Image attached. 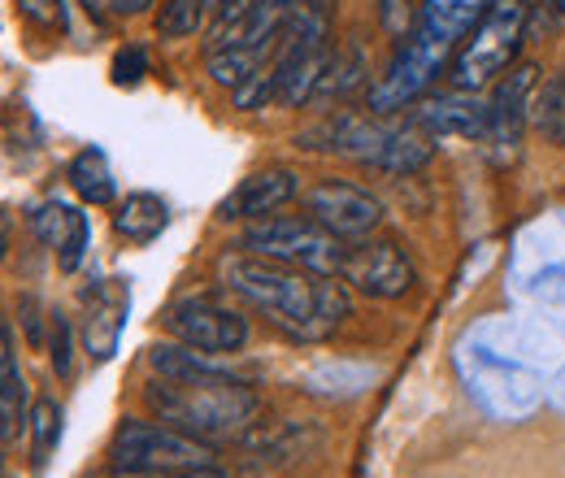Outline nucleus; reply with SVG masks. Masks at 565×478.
Listing matches in <instances>:
<instances>
[{
    "label": "nucleus",
    "mask_w": 565,
    "mask_h": 478,
    "mask_svg": "<svg viewBox=\"0 0 565 478\" xmlns=\"http://www.w3.org/2000/svg\"><path fill=\"white\" fill-rule=\"evenodd\" d=\"M217 278L226 291L262 309L291 340H327L344 318H353L349 283L335 274H313L257 253H222Z\"/></svg>",
    "instance_id": "f257e3e1"
},
{
    "label": "nucleus",
    "mask_w": 565,
    "mask_h": 478,
    "mask_svg": "<svg viewBox=\"0 0 565 478\" xmlns=\"http://www.w3.org/2000/svg\"><path fill=\"white\" fill-rule=\"evenodd\" d=\"M143 401L161 422H170L205 444L244 435L262 413V396L248 383L231 379L226 370L210 374V379H152L143 387Z\"/></svg>",
    "instance_id": "f03ea898"
},
{
    "label": "nucleus",
    "mask_w": 565,
    "mask_h": 478,
    "mask_svg": "<svg viewBox=\"0 0 565 478\" xmlns=\"http://www.w3.org/2000/svg\"><path fill=\"white\" fill-rule=\"evenodd\" d=\"M213 466V444L170 426V422H140L127 417L109 435V470L114 475H170Z\"/></svg>",
    "instance_id": "7ed1b4c3"
},
{
    "label": "nucleus",
    "mask_w": 565,
    "mask_h": 478,
    "mask_svg": "<svg viewBox=\"0 0 565 478\" xmlns=\"http://www.w3.org/2000/svg\"><path fill=\"white\" fill-rule=\"evenodd\" d=\"M526 18H531L526 0H492L488 13L466 35L457 62H452V87L479 92V87L492 83L495 74L513 66V57L526 40Z\"/></svg>",
    "instance_id": "20e7f679"
},
{
    "label": "nucleus",
    "mask_w": 565,
    "mask_h": 478,
    "mask_svg": "<svg viewBox=\"0 0 565 478\" xmlns=\"http://www.w3.org/2000/svg\"><path fill=\"white\" fill-rule=\"evenodd\" d=\"M244 253L270 257V262H287L300 270L313 274H335L344 270V240L335 231H327L318 217H257L244 226L239 235Z\"/></svg>",
    "instance_id": "39448f33"
},
{
    "label": "nucleus",
    "mask_w": 565,
    "mask_h": 478,
    "mask_svg": "<svg viewBox=\"0 0 565 478\" xmlns=\"http://www.w3.org/2000/svg\"><path fill=\"white\" fill-rule=\"evenodd\" d=\"M452 53H457L452 44H444V40H435V35H426V31L414 26V35L401 40L392 66L370 83V114L387 118V114H401V109L418 105L430 92V83L452 62Z\"/></svg>",
    "instance_id": "423d86ee"
},
{
    "label": "nucleus",
    "mask_w": 565,
    "mask_h": 478,
    "mask_svg": "<svg viewBox=\"0 0 565 478\" xmlns=\"http://www.w3.org/2000/svg\"><path fill=\"white\" fill-rule=\"evenodd\" d=\"M161 327L174 336V340L192 343L210 357H231V352H244V343L253 336L248 318L213 296H183L174 300L166 314H161Z\"/></svg>",
    "instance_id": "0eeeda50"
},
{
    "label": "nucleus",
    "mask_w": 565,
    "mask_h": 478,
    "mask_svg": "<svg viewBox=\"0 0 565 478\" xmlns=\"http://www.w3.org/2000/svg\"><path fill=\"white\" fill-rule=\"evenodd\" d=\"M340 278L370 300H396L414 287V266H409V257L401 253L396 240H370L365 235L344 253Z\"/></svg>",
    "instance_id": "6e6552de"
},
{
    "label": "nucleus",
    "mask_w": 565,
    "mask_h": 478,
    "mask_svg": "<svg viewBox=\"0 0 565 478\" xmlns=\"http://www.w3.org/2000/svg\"><path fill=\"white\" fill-rule=\"evenodd\" d=\"M309 217H318L327 231H335L340 240H365L379 222H383V201L349 179H322L305 192Z\"/></svg>",
    "instance_id": "1a4fd4ad"
},
{
    "label": "nucleus",
    "mask_w": 565,
    "mask_h": 478,
    "mask_svg": "<svg viewBox=\"0 0 565 478\" xmlns=\"http://www.w3.org/2000/svg\"><path fill=\"white\" fill-rule=\"evenodd\" d=\"M414 127H423L426 136H461V139H488L492 136V105L475 100V92H439V96H423L414 105Z\"/></svg>",
    "instance_id": "9d476101"
},
{
    "label": "nucleus",
    "mask_w": 565,
    "mask_h": 478,
    "mask_svg": "<svg viewBox=\"0 0 565 478\" xmlns=\"http://www.w3.org/2000/svg\"><path fill=\"white\" fill-rule=\"evenodd\" d=\"M127 309H131V287L122 278H109L100 283L96 291H87V318H83V343H87V357L96 365H105L118 340H122V327H127Z\"/></svg>",
    "instance_id": "9b49d317"
},
{
    "label": "nucleus",
    "mask_w": 565,
    "mask_h": 478,
    "mask_svg": "<svg viewBox=\"0 0 565 478\" xmlns=\"http://www.w3.org/2000/svg\"><path fill=\"white\" fill-rule=\"evenodd\" d=\"M296 196H300V179L282 166H270V170H257V174L239 179V188L217 205V217L222 222H257V217H270L275 209H282Z\"/></svg>",
    "instance_id": "f8f14e48"
},
{
    "label": "nucleus",
    "mask_w": 565,
    "mask_h": 478,
    "mask_svg": "<svg viewBox=\"0 0 565 478\" xmlns=\"http://www.w3.org/2000/svg\"><path fill=\"white\" fill-rule=\"evenodd\" d=\"M31 231L57 253V266L66 274H74L87 257V240H92V222L87 213L71 209L66 201H44L31 213Z\"/></svg>",
    "instance_id": "ddd939ff"
},
{
    "label": "nucleus",
    "mask_w": 565,
    "mask_h": 478,
    "mask_svg": "<svg viewBox=\"0 0 565 478\" xmlns=\"http://www.w3.org/2000/svg\"><path fill=\"white\" fill-rule=\"evenodd\" d=\"M535 87H540V66L535 62H518L509 66V74L495 83L492 92V139L513 148L526 118H531V100H535Z\"/></svg>",
    "instance_id": "4468645a"
},
{
    "label": "nucleus",
    "mask_w": 565,
    "mask_h": 478,
    "mask_svg": "<svg viewBox=\"0 0 565 478\" xmlns=\"http://www.w3.org/2000/svg\"><path fill=\"white\" fill-rule=\"evenodd\" d=\"M26 383L18 370V348H13V327H0V439L4 448L18 439V426L26 422Z\"/></svg>",
    "instance_id": "2eb2a0df"
},
{
    "label": "nucleus",
    "mask_w": 565,
    "mask_h": 478,
    "mask_svg": "<svg viewBox=\"0 0 565 478\" xmlns=\"http://www.w3.org/2000/svg\"><path fill=\"white\" fill-rule=\"evenodd\" d=\"M488 4L492 0H423L418 31H426V35H435V40H444V44L457 49L475 31V22L488 13Z\"/></svg>",
    "instance_id": "dca6fc26"
},
{
    "label": "nucleus",
    "mask_w": 565,
    "mask_h": 478,
    "mask_svg": "<svg viewBox=\"0 0 565 478\" xmlns=\"http://www.w3.org/2000/svg\"><path fill=\"white\" fill-rule=\"evenodd\" d=\"M166 226H170V205L152 192H131L114 209V235L127 244H152Z\"/></svg>",
    "instance_id": "f3484780"
},
{
    "label": "nucleus",
    "mask_w": 565,
    "mask_h": 478,
    "mask_svg": "<svg viewBox=\"0 0 565 478\" xmlns=\"http://www.w3.org/2000/svg\"><path fill=\"white\" fill-rule=\"evenodd\" d=\"M66 179H71V188L78 192V201H87V205H114V196H118L109 157H105L100 148H83L71 161Z\"/></svg>",
    "instance_id": "a211bd4d"
},
{
    "label": "nucleus",
    "mask_w": 565,
    "mask_h": 478,
    "mask_svg": "<svg viewBox=\"0 0 565 478\" xmlns=\"http://www.w3.org/2000/svg\"><path fill=\"white\" fill-rule=\"evenodd\" d=\"M148 365L157 370V379H210L222 374L210 361V352L192 348V343H152L148 348Z\"/></svg>",
    "instance_id": "6ab92c4d"
},
{
    "label": "nucleus",
    "mask_w": 565,
    "mask_h": 478,
    "mask_svg": "<svg viewBox=\"0 0 565 478\" xmlns=\"http://www.w3.org/2000/svg\"><path fill=\"white\" fill-rule=\"evenodd\" d=\"M531 127L548 144H565V70H553L531 100Z\"/></svg>",
    "instance_id": "aec40b11"
},
{
    "label": "nucleus",
    "mask_w": 565,
    "mask_h": 478,
    "mask_svg": "<svg viewBox=\"0 0 565 478\" xmlns=\"http://www.w3.org/2000/svg\"><path fill=\"white\" fill-rule=\"evenodd\" d=\"M26 431H31V466H35V475H44V470H49V457H53V448H57V439H62V410H57L53 396L31 401V410H26Z\"/></svg>",
    "instance_id": "412c9836"
},
{
    "label": "nucleus",
    "mask_w": 565,
    "mask_h": 478,
    "mask_svg": "<svg viewBox=\"0 0 565 478\" xmlns=\"http://www.w3.org/2000/svg\"><path fill=\"white\" fill-rule=\"evenodd\" d=\"M365 83V53H361V44L349 40L335 57H331V66L322 74V87H318V96L313 100H344L349 92H356Z\"/></svg>",
    "instance_id": "4be33fe9"
},
{
    "label": "nucleus",
    "mask_w": 565,
    "mask_h": 478,
    "mask_svg": "<svg viewBox=\"0 0 565 478\" xmlns=\"http://www.w3.org/2000/svg\"><path fill=\"white\" fill-rule=\"evenodd\" d=\"M205 9H210V0H161L152 26H157L161 40H188V35L201 31Z\"/></svg>",
    "instance_id": "5701e85b"
},
{
    "label": "nucleus",
    "mask_w": 565,
    "mask_h": 478,
    "mask_svg": "<svg viewBox=\"0 0 565 478\" xmlns=\"http://www.w3.org/2000/svg\"><path fill=\"white\" fill-rule=\"evenodd\" d=\"M205 66H210V78L217 83V87H239L248 74H257V70L266 66V53L235 44V49H217V53H210Z\"/></svg>",
    "instance_id": "b1692460"
},
{
    "label": "nucleus",
    "mask_w": 565,
    "mask_h": 478,
    "mask_svg": "<svg viewBox=\"0 0 565 478\" xmlns=\"http://www.w3.org/2000/svg\"><path fill=\"white\" fill-rule=\"evenodd\" d=\"M231 100H235V109H244V114L266 109L270 100H279V74H275V66H262L257 74H248L239 87H231Z\"/></svg>",
    "instance_id": "393cba45"
},
{
    "label": "nucleus",
    "mask_w": 565,
    "mask_h": 478,
    "mask_svg": "<svg viewBox=\"0 0 565 478\" xmlns=\"http://www.w3.org/2000/svg\"><path fill=\"white\" fill-rule=\"evenodd\" d=\"M418 13H423V4H414V0H379V26L392 40H409L418 26Z\"/></svg>",
    "instance_id": "a878e982"
},
{
    "label": "nucleus",
    "mask_w": 565,
    "mask_h": 478,
    "mask_svg": "<svg viewBox=\"0 0 565 478\" xmlns=\"http://www.w3.org/2000/svg\"><path fill=\"white\" fill-rule=\"evenodd\" d=\"M143 74H148V53L140 44H127V49L114 53V83L118 87H136Z\"/></svg>",
    "instance_id": "bb28decb"
},
{
    "label": "nucleus",
    "mask_w": 565,
    "mask_h": 478,
    "mask_svg": "<svg viewBox=\"0 0 565 478\" xmlns=\"http://www.w3.org/2000/svg\"><path fill=\"white\" fill-rule=\"evenodd\" d=\"M53 370H57V379L74 374V331L71 318H62V314H53Z\"/></svg>",
    "instance_id": "cd10ccee"
},
{
    "label": "nucleus",
    "mask_w": 565,
    "mask_h": 478,
    "mask_svg": "<svg viewBox=\"0 0 565 478\" xmlns=\"http://www.w3.org/2000/svg\"><path fill=\"white\" fill-rule=\"evenodd\" d=\"M18 13L31 18L35 26H57L62 22V0H18Z\"/></svg>",
    "instance_id": "c85d7f7f"
},
{
    "label": "nucleus",
    "mask_w": 565,
    "mask_h": 478,
    "mask_svg": "<svg viewBox=\"0 0 565 478\" xmlns=\"http://www.w3.org/2000/svg\"><path fill=\"white\" fill-rule=\"evenodd\" d=\"M122 478H231L217 466H196V470H170V475H122Z\"/></svg>",
    "instance_id": "c756f323"
},
{
    "label": "nucleus",
    "mask_w": 565,
    "mask_h": 478,
    "mask_svg": "<svg viewBox=\"0 0 565 478\" xmlns=\"http://www.w3.org/2000/svg\"><path fill=\"white\" fill-rule=\"evenodd\" d=\"M22 318H26L31 343H44V336H40V318H35V300H22Z\"/></svg>",
    "instance_id": "7c9ffc66"
},
{
    "label": "nucleus",
    "mask_w": 565,
    "mask_h": 478,
    "mask_svg": "<svg viewBox=\"0 0 565 478\" xmlns=\"http://www.w3.org/2000/svg\"><path fill=\"white\" fill-rule=\"evenodd\" d=\"M148 4H152V0H122V13H140Z\"/></svg>",
    "instance_id": "2f4dec72"
},
{
    "label": "nucleus",
    "mask_w": 565,
    "mask_h": 478,
    "mask_svg": "<svg viewBox=\"0 0 565 478\" xmlns=\"http://www.w3.org/2000/svg\"><path fill=\"white\" fill-rule=\"evenodd\" d=\"M548 4H553V13H557V18H565V0H548Z\"/></svg>",
    "instance_id": "473e14b6"
},
{
    "label": "nucleus",
    "mask_w": 565,
    "mask_h": 478,
    "mask_svg": "<svg viewBox=\"0 0 565 478\" xmlns=\"http://www.w3.org/2000/svg\"><path fill=\"white\" fill-rule=\"evenodd\" d=\"M105 4H109V9H114V13H122V0H105Z\"/></svg>",
    "instance_id": "72a5a7b5"
},
{
    "label": "nucleus",
    "mask_w": 565,
    "mask_h": 478,
    "mask_svg": "<svg viewBox=\"0 0 565 478\" xmlns=\"http://www.w3.org/2000/svg\"><path fill=\"white\" fill-rule=\"evenodd\" d=\"M210 4H222V0H210Z\"/></svg>",
    "instance_id": "f704fd0d"
}]
</instances>
